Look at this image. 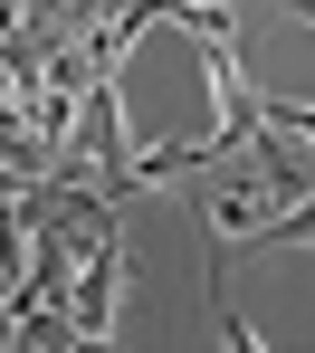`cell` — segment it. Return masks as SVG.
I'll return each instance as SVG.
<instances>
[{
  "mask_svg": "<svg viewBox=\"0 0 315 353\" xmlns=\"http://www.w3.org/2000/svg\"><path fill=\"white\" fill-rule=\"evenodd\" d=\"M115 296H125V230H105V239L77 248V277H67L77 344H105V334H115Z\"/></svg>",
  "mask_w": 315,
  "mask_h": 353,
  "instance_id": "1",
  "label": "cell"
}]
</instances>
